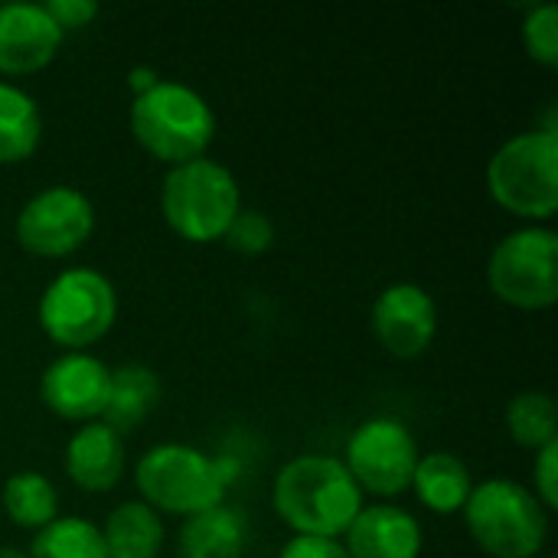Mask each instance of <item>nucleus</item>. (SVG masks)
Instances as JSON below:
<instances>
[{"instance_id":"1","label":"nucleus","mask_w":558,"mask_h":558,"mask_svg":"<svg viewBox=\"0 0 558 558\" xmlns=\"http://www.w3.org/2000/svg\"><path fill=\"white\" fill-rule=\"evenodd\" d=\"M275 513L294 536L340 539L363 510V490L350 477L340 458L298 454L291 458L271 487Z\"/></svg>"},{"instance_id":"2","label":"nucleus","mask_w":558,"mask_h":558,"mask_svg":"<svg viewBox=\"0 0 558 558\" xmlns=\"http://www.w3.org/2000/svg\"><path fill=\"white\" fill-rule=\"evenodd\" d=\"M131 134L160 163L180 167L206 157L216 141V111L209 101L183 85L160 78L147 95L131 101Z\"/></svg>"},{"instance_id":"3","label":"nucleus","mask_w":558,"mask_h":558,"mask_svg":"<svg viewBox=\"0 0 558 558\" xmlns=\"http://www.w3.org/2000/svg\"><path fill=\"white\" fill-rule=\"evenodd\" d=\"M242 209V193L229 167L209 157L170 167L160 190V213L167 226L193 245L219 242Z\"/></svg>"},{"instance_id":"4","label":"nucleus","mask_w":558,"mask_h":558,"mask_svg":"<svg viewBox=\"0 0 558 558\" xmlns=\"http://www.w3.org/2000/svg\"><path fill=\"white\" fill-rule=\"evenodd\" d=\"M494 203L520 219H553L558 213V134L526 131L500 144L487 163Z\"/></svg>"},{"instance_id":"5","label":"nucleus","mask_w":558,"mask_h":558,"mask_svg":"<svg viewBox=\"0 0 558 558\" xmlns=\"http://www.w3.org/2000/svg\"><path fill=\"white\" fill-rule=\"evenodd\" d=\"M471 539L490 558H536L549 536V510L517 481H484L464 504Z\"/></svg>"},{"instance_id":"6","label":"nucleus","mask_w":558,"mask_h":558,"mask_svg":"<svg viewBox=\"0 0 558 558\" xmlns=\"http://www.w3.org/2000/svg\"><path fill=\"white\" fill-rule=\"evenodd\" d=\"M134 484L150 510L183 520L219 507L226 494L222 468L193 445L180 441L144 451L134 468Z\"/></svg>"},{"instance_id":"7","label":"nucleus","mask_w":558,"mask_h":558,"mask_svg":"<svg viewBox=\"0 0 558 558\" xmlns=\"http://www.w3.org/2000/svg\"><path fill=\"white\" fill-rule=\"evenodd\" d=\"M36 317L56 347L69 353H88V347H95L114 327V284L95 268H65L46 284Z\"/></svg>"},{"instance_id":"8","label":"nucleus","mask_w":558,"mask_h":558,"mask_svg":"<svg viewBox=\"0 0 558 558\" xmlns=\"http://www.w3.org/2000/svg\"><path fill=\"white\" fill-rule=\"evenodd\" d=\"M490 291L517 311H546L558 301V235L530 226L497 242L487 262Z\"/></svg>"},{"instance_id":"9","label":"nucleus","mask_w":558,"mask_h":558,"mask_svg":"<svg viewBox=\"0 0 558 558\" xmlns=\"http://www.w3.org/2000/svg\"><path fill=\"white\" fill-rule=\"evenodd\" d=\"M418 458L422 454L412 432L399 418L379 415L363 422L350 435L343 468L350 471L360 490L376 497H399L412 487Z\"/></svg>"},{"instance_id":"10","label":"nucleus","mask_w":558,"mask_h":558,"mask_svg":"<svg viewBox=\"0 0 558 558\" xmlns=\"http://www.w3.org/2000/svg\"><path fill=\"white\" fill-rule=\"evenodd\" d=\"M95 232V206L75 186H46L16 216V242L36 258H65Z\"/></svg>"},{"instance_id":"11","label":"nucleus","mask_w":558,"mask_h":558,"mask_svg":"<svg viewBox=\"0 0 558 558\" xmlns=\"http://www.w3.org/2000/svg\"><path fill=\"white\" fill-rule=\"evenodd\" d=\"M369 324L386 353L399 360H415L435 343L438 307L425 288L412 281H396L376 298Z\"/></svg>"},{"instance_id":"12","label":"nucleus","mask_w":558,"mask_h":558,"mask_svg":"<svg viewBox=\"0 0 558 558\" xmlns=\"http://www.w3.org/2000/svg\"><path fill=\"white\" fill-rule=\"evenodd\" d=\"M111 369L92 353H62L43 373L39 396L46 409L65 422H98L108 402Z\"/></svg>"},{"instance_id":"13","label":"nucleus","mask_w":558,"mask_h":558,"mask_svg":"<svg viewBox=\"0 0 558 558\" xmlns=\"http://www.w3.org/2000/svg\"><path fill=\"white\" fill-rule=\"evenodd\" d=\"M62 46V29L43 3L0 7V75H33L46 69Z\"/></svg>"},{"instance_id":"14","label":"nucleus","mask_w":558,"mask_h":558,"mask_svg":"<svg viewBox=\"0 0 558 558\" xmlns=\"http://www.w3.org/2000/svg\"><path fill=\"white\" fill-rule=\"evenodd\" d=\"M422 543V526L409 510L396 504H376L356 513L343 546L350 558H418Z\"/></svg>"},{"instance_id":"15","label":"nucleus","mask_w":558,"mask_h":558,"mask_svg":"<svg viewBox=\"0 0 558 558\" xmlns=\"http://www.w3.org/2000/svg\"><path fill=\"white\" fill-rule=\"evenodd\" d=\"M65 474L85 494H108L124 477L121 435L105 422H85L65 445Z\"/></svg>"},{"instance_id":"16","label":"nucleus","mask_w":558,"mask_h":558,"mask_svg":"<svg viewBox=\"0 0 558 558\" xmlns=\"http://www.w3.org/2000/svg\"><path fill=\"white\" fill-rule=\"evenodd\" d=\"M157 402H160V379L154 376V369H147L141 363H124V366L111 369L101 422L118 435L134 432L137 425H144L150 418Z\"/></svg>"},{"instance_id":"17","label":"nucleus","mask_w":558,"mask_h":558,"mask_svg":"<svg viewBox=\"0 0 558 558\" xmlns=\"http://www.w3.org/2000/svg\"><path fill=\"white\" fill-rule=\"evenodd\" d=\"M412 490L422 507H428L438 517H448V513L464 510V504L474 490V481L461 458H454L448 451H428L415 464Z\"/></svg>"},{"instance_id":"18","label":"nucleus","mask_w":558,"mask_h":558,"mask_svg":"<svg viewBox=\"0 0 558 558\" xmlns=\"http://www.w3.org/2000/svg\"><path fill=\"white\" fill-rule=\"evenodd\" d=\"M242 553H245V520L226 504L196 513L180 526V539H177L180 558H242Z\"/></svg>"},{"instance_id":"19","label":"nucleus","mask_w":558,"mask_h":558,"mask_svg":"<svg viewBox=\"0 0 558 558\" xmlns=\"http://www.w3.org/2000/svg\"><path fill=\"white\" fill-rule=\"evenodd\" d=\"M101 539L108 558H157L163 546L160 513L150 510L144 500H128L108 513Z\"/></svg>"},{"instance_id":"20","label":"nucleus","mask_w":558,"mask_h":558,"mask_svg":"<svg viewBox=\"0 0 558 558\" xmlns=\"http://www.w3.org/2000/svg\"><path fill=\"white\" fill-rule=\"evenodd\" d=\"M43 137V118L33 95L0 82V163H20L33 157Z\"/></svg>"},{"instance_id":"21","label":"nucleus","mask_w":558,"mask_h":558,"mask_svg":"<svg viewBox=\"0 0 558 558\" xmlns=\"http://www.w3.org/2000/svg\"><path fill=\"white\" fill-rule=\"evenodd\" d=\"M0 507L10 517V523H16L20 530L39 533L59 517V494L49 477L36 471H20L7 477L0 490Z\"/></svg>"},{"instance_id":"22","label":"nucleus","mask_w":558,"mask_h":558,"mask_svg":"<svg viewBox=\"0 0 558 558\" xmlns=\"http://www.w3.org/2000/svg\"><path fill=\"white\" fill-rule=\"evenodd\" d=\"M29 558H108L101 530L82 517H56L49 526H43L33 543Z\"/></svg>"},{"instance_id":"23","label":"nucleus","mask_w":558,"mask_h":558,"mask_svg":"<svg viewBox=\"0 0 558 558\" xmlns=\"http://www.w3.org/2000/svg\"><path fill=\"white\" fill-rule=\"evenodd\" d=\"M507 432L526 451L558 441V409L549 392H520L507 405Z\"/></svg>"},{"instance_id":"24","label":"nucleus","mask_w":558,"mask_h":558,"mask_svg":"<svg viewBox=\"0 0 558 558\" xmlns=\"http://www.w3.org/2000/svg\"><path fill=\"white\" fill-rule=\"evenodd\" d=\"M523 49L533 62L556 69L558 65V7L556 3H539L523 16Z\"/></svg>"},{"instance_id":"25","label":"nucleus","mask_w":558,"mask_h":558,"mask_svg":"<svg viewBox=\"0 0 558 558\" xmlns=\"http://www.w3.org/2000/svg\"><path fill=\"white\" fill-rule=\"evenodd\" d=\"M222 239L239 255H262L275 242V222L258 209H239Z\"/></svg>"},{"instance_id":"26","label":"nucleus","mask_w":558,"mask_h":558,"mask_svg":"<svg viewBox=\"0 0 558 558\" xmlns=\"http://www.w3.org/2000/svg\"><path fill=\"white\" fill-rule=\"evenodd\" d=\"M533 494L546 510H558V441L536 451L533 464Z\"/></svg>"},{"instance_id":"27","label":"nucleus","mask_w":558,"mask_h":558,"mask_svg":"<svg viewBox=\"0 0 558 558\" xmlns=\"http://www.w3.org/2000/svg\"><path fill=\"white\" fill-rule=\"evenodd\" d=\"M43 10L49 13V20L62 29V36L69 29H82L98 16V3L95 0H49L43 3Z\"/></svg>"},{"instance_id":"28","label":"nucleus","mask_w":558,"mask_h":558,"mask_svg":"<svg viewBox=\"0 0 558 558\" xmlns=\"http://www.w3.org/2000/svg\"><path fill=\"white\" fill-rule=\"evenodd\" d=\"M278 558H350L340 539H317V536H294L284 543Z\"/></svg>"},{"instance_id":"29","label":"nucleus","mask_w":558,"mask_h":558,"mask_svg":"<svg viewBox=\"0 0 558 558\" xmlns=\"http://www.w3.org/2000/svg\"><path fill=\"white\" fill-rule=\"evenodd\" d=\"M157 82H160V75H157L154 69H147V65H137V69H131V72H128V85H131L134 98L147 95Z\"/></svg>"},{"instance_id":"30","label":"nucleus","mask_w":558,"mask_h":558,"mask_svg":"<svg viewBox=\"0 0 558 558\" xmlns=\"http://www.w3.org/2000/svg\"><path fill=\"white\" fill-rule=\"evenodd\" d=\"M0 558H29L26 553H20V549H0Z\"/></svg>"}]
</instances>
